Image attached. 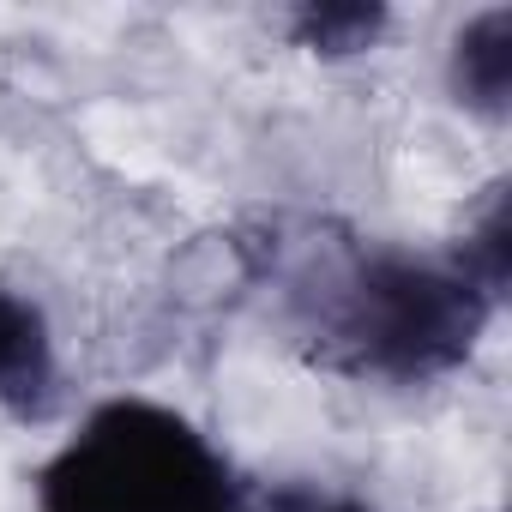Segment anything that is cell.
I'll list each match as a JSON object with an SVG mask.
<instances>
[{
    "label": "cell",
    "mask_w": 512,
    "mask_h": 512,
    "mask_svg": "<svg viewBox=\"0 0 512 512\" xmlns=\"http://www.w3.org/2000/svg\"><path fill=\"white\" fill-rule=\"evenodd\" d=\"M55 398V332L49 314L0 284V410L37 416Z\"/></svg>",
    "instance_id": "277c9868"
},
{
    "label": "cell",
    "mask_w": 512,
    "mask_h": 512,
    "mask_svg": "<svg viewBox=\"0 0 512 512\" xmlns=\"http://www.w3.org/2000/svg\"><path fill=\"white\" fill-rule=\"evenodd\" d=\"M446 91L476 121L512 115V7H482L446 49Z\"/></svg>",
    "instance_id": "3957f363"
},
{
    "label": "cell",
    "mask_w": 512,
    "mask_h": 512,
    "mask_svg": "<svg viewBox=\"0 0 512 512\" xmlns=\"http://www.w3.org/2000/svg\"><path fill=\"white\" fill-rule=\"evenodd\" d=\"M452 260L494 302H506V284H512V193H506V181H494L476 199V211L464 217V235L452 241Z\"/></svg>",
    "instance_id": "8992f818"
},
{
    "label": "cell",
    "mask_w": 512,
    "mask_h": 512,
    "mask_svg": "<svg viewBox=\"0 0 512 512\" xmlns=\"http://www.w3.org/2000/svg\"><path fill=\"white\" fill-rule=\"evenodd\" d=\"M290 344L344 380L434 386L458 374L494 320V296L446 253L362 241L338 223H260L241 241Z\"/></svg>",
    "instance_id": "6da1fadb"
},
{
    "label": "cell",
    "mask_w": 512,
    "mask_h": 512,
    "mask_svg": "<svg viewBox=\"0 0 512 512\" xmlns=\"http://www.w3.org/2000/svg\"><path fill=\"white\" fill-rule=\"evenodd\" d=\"M241 494L211 434L157 398L97 404L37 470V512H247Z\"/></svg>",
    "instance_id": "7a4b0ae2"
},
{
    "label": "cell",
    "mask_w": 512,
    "mask_h": 512,
    "mask_svg": "<svg viewBox=\"0 0 512 512\" xmlns=\"http://www.w3.org/2000/svg\"><path fill=\"white\" fill-rule=\"evenodd\" d=\"M247 512H374L362 494L350 488H326V482H302V476H284V482H247Z\"/></svg>",
    "instance_id": "52a82bcc"
},
{
    "label": "cell",
    "mask_w": 512,
    "mask_h": 512,
    "mask_svg": "<svg viewBox=\"0 0 512 512\" xmlns=\"http://www.w3.org/2000/svg\"><path fill=\"white\" fill-rule=\"evenodd\" d=\"M392 13L380 0H302V7L284 19L290 43L308 49L314 61H356L368 49H380Z\"/></svg>",
    "instance_id": "5b68a950"
}]
</instances>
